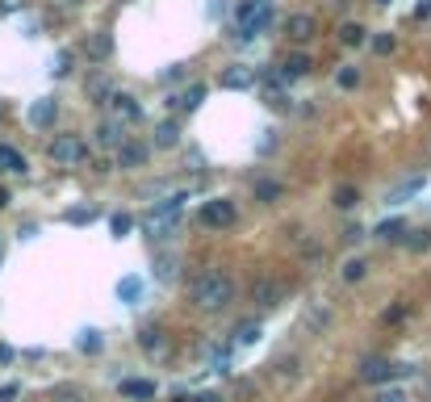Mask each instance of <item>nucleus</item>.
<instances>
[{"instance_id":"obj_30","label":"nucleus","mask_w":431,"mask_h":402,"mask_svg":"<svg viewBox=\"0 0 431 402\" xmlns=\"http://www.w3.org/2000/svg\"><path fill=\"white\" fill-rule=\"evenodd\" d=\"M71 63H75V59H71V50H59V55L50 59V76H59V80H63V76H71Z\"/></svg>"},{"instance_id":"obj_3","label":"nucleus","mask_w":431,"mask_h":402,"mask_svg":"<svg viewBox=\"0 0 431 402\" xmlns=\"http://www.w3.org/2000/svg\"><path fill=\"white\" fill-rule=\"evenodd\" d=\"M46 155L59 168H80V164H88V143L80 134H54L50 147H46Z\"/></svg>"},{"instance_id":"obj_20","label":"nucleus","mask_w":431,"mask_h":402,"mask_svg":"<svg viewBox=\"0 0 431 402\" xmlns=\"http://www.w3.org/2000/svg\"><path fill=\"white\" fill-rule=\"evenodd\" d=\"M251 193H256V201H264V206H272V201H281V193H285V185H281V180H268V176H260V180L251 185Z\"/></svg>"},{"instance_id":"obj_21","label":"nucleus","mask_w":431,"mask_h":402,"mask_svg":"<svg viewBox=\"0 0 431 402\" xmlns=\"http://www.w3.org/2000/svg\"><path fill=\"white\" fill-rule=\"evenodd\" d=\"M331 206H335V210H356V206H360V189H356V185H335Z\"/></svg>"},{"instance_id":"obj_6","label":"nucleus","mask_w":431,"mask_h":402,"mask_svg":"<svg viewBox=\"0 0 431 402\" xmlns=\"http://www.w3.org/2000/svg\"><path fill=\"white\" fill-rule=\"evenodd\" d=\"M402 373H411V365H394V361H381V357H373V361L360 365V382H369V386L390 382V378H402Z\"/></svg>"},{"instance_id":"obj_7","label":"nucleus","mask_w":431,"mask_h":402,"mask_svg":"<svg viewBox=\"0 0 431 402\" xmlns=\"http://www.w3.org/2000/svg\"><path fill=\"white\" fill-rule=\"evenodd\" d=\"M218 84H222L226 92H243V88L256 84V67H247V63H231V67H222Z\"/></svg>"},{"instance_id":"obj_49","label":"nucleus","mask_w":431,"mask_h":402,"mask_svg":"<svg viewBox=\"0 0 431 402\" xmlns=\"http://www.w3.org/2000/svg\"><path fill=\"white\" fill-rule=\"evenodd\" d=\"M67 4H80V0H67Z\"/></svg>"},{"instance_id":"obj_14","label":"nucleus","mask_w":431,"mask_h":402,"mask_svg":"<svg viewBox=\"0 0 431 402\" xmlns=\"http://www.w3.org/2000/svg\"><path fill=\"white\" fill-rule=\"evenodd\" d=\"M92 143H96V147H105V151H117V147L126 143V126H117V122L109 117V122H101V126L92 130Z\"/></svg>"},{"instance_id":"obj_2","label":"nucleus","mask_w":431,"mask_h":402,"mask_svg":"<svg viewBox=\"0 0 431 402\" xmlns=\"http://www.w3.org/2000/svg\"><path fill=\"white\" fill-rule=\"evenodd\" d=\"M235 21H239V42L260 38V34L272 25V0H239Z\"/></svg>"},{"instance_id":"obj_29","label":"nucleus","mask_w":431,"mask_h":402,"mask_svg":"<svg viewBox=\"0 0 431 402\" xmlns=\"http://www.w3.org/2000/svg\"><path fill=\"white\" fill-rule=\"evenodd\" d=\"M402 243H407L415 256H423V252L431 247V231H407V239H402Z\"/></svg>"},{"instance_id":"obj_26","label":"nucleus","mask_w":431,"mask_h":402,"mask_svg":"<svg viewBox=\"0 0 431 402\" xmlns=\"http://www.w3.org/2000/svg\"><path fill=\"white\" fill-rule=\"evenodd\" d=\"M117 298L134 306V302L143 298V281H138V277H122V281H117Z\"/></svg>"},{"instance_id":"obj_12","label":"nucleus","mask_w":431,"mask_h":402,"mask_svg":"<svg viewBox=\"0 0 431 402\" xmlns=\"http://www.w3.org/2000/svg\"><path fill=\"white\" fill-rule=\"evenodd\" d=\"M84 55H88L92 63H105V59L113 55V34H109V29L88 34V38H84Z\"/></svg>"},{"instance_id":"obj_15","label":"nucleus","mask_w":431,"mask_h":402,"mask_svg":"<svg viewBox=\"0 0 431 402\" xmlns=\"http://www.w3.org/2000/svg\"><path fill=\"white\" fill-rule=\"evenodd\" d=\"M423 185H428V176H411V180L394 185V189L386 193V206H407L411 197H419V193H423Z\"/></svg>"},{"instance_id":"obj_39","label":"nucleus","mask_w":431,"mask_h":402,"mask_svg":"<svg viewBox=\"0 0 431 402\" xmlns=\"http://www.w3.org/2000/svg\"><path fill=\"white\" fill-rule=\"evenodd\" d=\"M402 319H407V306H390L386 310V323H402Z\"/></svg>"},{"instance_id":"obj_10","label":"nucleus","mask_w":431,"mask_h":402,"mask_svg":"<svg viewBox=\"0 0 431 402\" xmlns=\"http://www.w3.org/2000/svg\"><path fill=\"white\" fill-rule=\"evenodd\" d=\"M113 164H117L122 172H134V168H143V164H147V147H143V143H130V138H126V143H122V147L113 151Z\"/></svg>"},{"instance_id":"obj_37","label":"nucleus","mask_w":431,"mask_h":402,"mask_svg":"<svg viewBox=\"0 0 431 402\" xmlns=\"http://www.w3.org/2000/svg\"><path fill=\"white\" fill-rule=\"evenodd\" d=\"M339 239H344V243H360V239H365V227H360V222H348Z\"/></svg>"},{"instance_id":"obj_1","label":"nucleus","mask_w":431,"mask_h":402,"mask_svg":"<svg viewBox=\"0 0 431 402\" xmlns=\"http://www.w3.org/2000/svg\"><path fill=\"white\" fill-rule=\"evenodd\" d=\"M189 294H193V306H197V310H222V306H231V298H235V281H231L226 273L210 268V273H197V277H193Z\"/></svg>"},{"instance_id":"obj_45","label":"nucleus","mask_w":431,"mask_h":402,"mask_svg":"<svg viewBox=\"0 0 431 402\" xmlns=\"http://www.w3.org/2000/svg\"><path fill=\"white\" fill-rule=\"evenodd\" d=\"M419 17H431V0H419Z\"/></svg>"},{"instance_id":"obj_9","label":"nucleus","mask_w":431,"mask_h":402,"mask_svg":"<svg viewBox=\"0 0 431 402\" xmlns=\"http://www.w3.org/2000/svg\"><path fill=\"white\" fill-rule=\"evenodd\" d=\"M314 34H319V21L310 13H289L285 17V38L289 42H310Z\"/></svg>"},{"instance_id":"obj_40","label":"nucleus","mask_w":431,"mask_h":402,"mask_svg":"<svg viewBox=\"0 0 431 402\" xmlns=\"http://www.w3.org/2000/svg\"><path fill=\"white\" fill-rule=\"evenodd\" d=\"M377 402H407V394H402V390H381Z\"/></svg>"},{"instance_id":"obj_5","label":"nucleus","mask_w":431,"mask_h":402,"mask_svg":"<svg viewBox=\"0 0 431 402\" xmlns=\"http://www.w3.org/2000/svg\"><path fill=\"white\" fill-rule=\"evenodd\" d=\"M285 281H277V277H260L256 285H251V302L260 306V310H277L281 302H285Z\"/></svg>"},{"instance_id":"obj_27","label":"nucleus","mask_w":431,"mask_h":402,"mask_svg":"<svg viewBox=\"0 0 431 402\" xmlns=\"http://www.w3.org/2000/svg\"><path fill=\"white\" fill-rule=\"evenodd\" d=\"M75 348H80L84 357H96V352L105 348V340H101V331H92V327H88V331H80V340H75Z\"/></svg>"},{"instance_id":"obj_32","label":"nucleus","mask_w":431,"mask_h":402,"mask_svg":"<svg viewBox=\"0 0 431 402\" xmlns=\"http://www.w3.org/2000/svg\"><path fill=\"white\" fill-rule=\"evenodd\" d=\"M335 84H339V88H356V84H360V67H352V63L339 67V71H335Z\"/></svg>"},{"instance_id":"obj_19","label":"nucleus","mask_w":431,"mask_h":402,"mask_svg":"<svg viewBox=\"0 0 431 402\" xmlns=\"http://www.w3.org/2000/svg\"><path fill=\"white\" fill-rule=\"evenodd\" d=\"M407 231H411V227H407V218H386L373 235H377L381 243H402V239H407Z\"/></svg>"},{"instance_id":"obj_31","label":"nucleus","mask_w":431,"mask_h":402,"mask_svg":"<svg viewBox=\"0 0 431 402\" xmlns=\"http://www.w3.org/2000/svg\"><path fill=\"white\" fill-rule=\"evenodd\" d=\"M365 277H369V264H365V260H348V264H344V281H348V285H356V281H365Z\"/></svg>"},{"instance_id":"obj_36","label":"nucleus","mask_w":431,"mask_h":402,"mask_svg":"<svg viewBox=\"0 0 431 402\" xmlns=\"http://www.w3.org/2000/svg\"><path fill=\"white\" fill-rule=\"evenodd\" d=\"M155 277H159V281H172V277H176V256H163V260L155 264Z\"/></svg>"},{"instance_id":"obj_48","label":"nucleus","mask_w":431,"mask_h":402,"mask_svg":"<svg viewBox=\"0 0 431 402\" xmlns=\"http://www.w3.org/2000/svg\"><path fill=\"white\" fill-rule=\"evenodd\" d=\"M373 4H394V0H373Z\"/></svg>"},{"instance_id":"obj_18","label":"nucleus","mask_w":431,"mask_h":402,"mask_svg":"<svg viewBox=\"0 0 431 402\" xmlns=\"http://www.w3.org/2000/svg\"><path fill=\"white\" fill-rule=\"evenodd\" d=\"M201 101H205V84H193V88L176 92V96H168V109H197Z\"/></svg>"},{"instance_id":"obj_17","label":"nucleus","mask_w":431,"mask_h":402,"mask_svg":"<svg viewBox=\"0 0 431 402\" xmlns=\"http://www.w3.org/2000/svg\"><path fill=\"white\" fill-rule=\"evenodd\" d=\"M310 67H314V63H310V55H289V59L281 63V71H277V76H281L285 84H293V80L310 76Z\"/></svg>"},{"instance_id":"obj_33","label":"nucleus","mask_w":431,"mask_h":402,"mask_svg":"<svg viewBox=\"0 0 431 402\" xmlns=\"http://www.w3.org/2000/svg\"><path fill=\"white\" fill-rule=\"evenodd\" d=\"M63 218H67V222H75V227H84V222H92V218H96V210H92V206H75V210H67Z\"/></svg>"},{"instance_id":"obj_22","label":"nucleus","mask_w":431,"mask_h":402,"mask_svg":"<svg viewBox=\"0 0 431 402\" xmlns=\"http://www.w3.org/2000/svg\"><path fill=\"white\" fill-rule=\"evenodd\" d=\"M339 42H344V46H365V42H369V29H365L360 21H344V25H339Z\"/></svg>"},{"instance_id":"obj_38","label":"nucleus","mask_w":431,"mask_h":402,"mask_svg":"<svg viewBox=\"0 0 431 402\" xmlns=\"http://www.w3.org/2000/svg\"><path fill=\"white\" fill-rule=\"evenodd\" d=\"M272 147H277V130H264V138H260V151H264V155H268V151H272Z\"/></svg>"},{"instance_id":"obj_42","label":"nucleus","mask_w":431,"mask_h":402,"mask_svg":"<svg viewBox=\"0 0 431 402\" xmlns=\"http://www.w3.org/2000/svg\"><path fill=\"white\" fill-rule=\"evenodd\" d=\"M327 319H331V315H327V310H310V319H306V323H310V327H323V323H327Z\"/></svg>"},{"instance_id":"obj_24","label":"nucleus","mask_w":431,"mask_h":402,"mask_svg":"<svg viewBox=\"0 0 431 402\" xmlns=\"http://www.w3.org/2000/svg\"><path fill=\"white\" fill-rule=\"evenodd\" d=\"M88 96H92V105H109V96H113L109 76H92V80H88Z\"/></svg>"},{"instance_id":"obj_11","label":"nucleus","mask_w":431,"mask_h":402,"mask_svg":"<svg viewBox=\"0 0 431 402\" xmlns=\"http://www.w3.org/2000/svg\"><path fill=\"white\" fill-rule=\"evenodd\" d=\"M138 348H143L147 357H163V352H168V331H163L159 323H147V327L138 331Z\"/></svg>"},{"instance_id":"obj_4","label":"nucleus","mask_w":431,"mask_h":402,"mask_svg":"<svg viewBox=\"0 0 431 402\" xmlns=\"http://www.w3.org/2000/svg\"><path fill=\"white\" fill-rule=\"evenodd\" d=\"M235 218H239V210L231 197H210L201 206V227H210V231H226V227H235Z\"/></svg>"},{"instance_id":"obj_47","label":"nucleus","mask_w":431,"mask_h":402,"mask_svg":"<svg viewBox=\"0 0 431 402\" xmlns=\"http://www.w3.org/2000/svg\"><path fill=\"white\" fill-rule=\"evenodd\" d=\"M4 206H8V193H4V189H0V210H4Z\"/></svg>"},{"instance_id":"obj_44","label":"nucleus","mask_w":431,"mask_h":402,"mask_svg":"<svg viewBox=\"0 0 431 402\" xmlns=\"http://www.w3.org/2000/svg\"><path fill=\"white\" fill-rule=\"evenodd\" d=\"M13 361H17V352L8 344H0V365H13Z\"/></svg>"},{"instance_id":"obj_50","label":"nucleus","mask_w":431,"mask_h":402,"mask_svg":"<svg viewBox=\"0 0 431 402\" xmlns=\"http://www.w3.org/2000/svg\"><path fill=\"white\" fill-rule=\"evenodd\" d=\"M180 402H184V399H180Z\"/></svg>"},{"instance_id":"obj_34","label":"nucleus","mask_w":431,"mask_h":402,"mask_svg":"<svg viewBox=\"0 0 431 402\" xmlns=\"http://www.w3.org/2000/svg\"><path fill=\"white\" fill-rule=\"evenodd\" d=\"M369 42H373V50H377V55H390V50L398 46V38H394V34H373Z\"/></svg>"},{"instance_id":"obj_8","label":"nucleus","mask_w":431,"mask_h":402,"mask_svg":"<svg viewBox=\"0 0 431 402\" xmlns=\"http://www.w3.org/2000/svg\"><path fill=\"white\" fill-rule=\"evenodd\" d=\"M109 105H113V122H117V126H134V122H143V105H138L130 92H113Z\"/></svg>"},{"instance_id":"obj_25","label":"nucleus","mask_w":431,"mask_h":402,"mask_svg":"<svg viewBox=\"0 0 431 402\" xmlns=\"http://www.w3.org/2000/svg\"><path fill=\"white\" fill-rule=\"evenodd\" d=\"M122 394H126V399H155V382L126 378V382H122Z\"/></svg>"},{"instance_id":"obj_43","label":"nucleus","mask_w":431,"mask_h":402,"mask_svg":"<svg viewBox=\"0 0 431 402\" xmlns=\"http://www.w3.org/2000/svg\"><path fill=\"white\" fill-rule=\"evenodd\" d=\"M25 8V0H0V13H21Z\"/></svg>"},{"instance_id":"obj_46","label":"nucleus","mask_w":431,"mask_h":402,"mask_svg":"<svg viewBox=\"0 0 431 402\" xmlns=\"http://www.w3.org/2000/svg\"><path fill=\"white\" fill-rule=\"evenodd\" d=\"M197 402H222V399H218V394H201Z\"/></svg>"},{"instance_id":"obj_23","label":"nucleus","mask_w":431,"mask_h":402,"mask_svg":"<svg viewBox=\"0 0 431 402\" xmlns=\"http://www.w3.org/2000/svg\"><path fill=\"white\" fill-rule=\"evenodd\" d=\"M176 143H180V126H176V122H159V126H155V147H159V151H172Z\"/></svg>"},{"instance_id":"obj_13","label":"nucleus","mask_w":431,"mask_h":402,"mask_svg":"<svg viewBox=\"0 0 431 402\" xmlns=\"http://www.w3.org/2000/svg\"><path fill=\"white\" fill-rule=\"evenodd\" d=\"M29 126H38V130H46V126H54V117H59V105H54V96H38L34 105H29Z\"/></svg>"},{"instance_id":"obj_16","label":"nucleus","mask_w":431,"mask_h":402,"mask_svg":"<svg viewBox=\"0 0 431 402\" xmlns=\"http://www.w3.org/2000/svg\"><path fill=\"white\" fill-rule=\"evenodd\" d=\"M260 336H264L260 319H243V323H235V331H231V348H247V344H256Z\"/></svg>"},{"instance_id":"obj_28","label":"nucleus","mask_w":431,"mask_h":402,"mask_svg":"<svg viewBox=\"0 0 431 402\" xmlns=\"http://www.w3.org/2000/svg\"><path fill=\"white\" fill-rule=\"evenodd\" d=\"M0 172H25V155L0 143Z\"/></svg>"},{"instance_id":"obj_35","label":"nucleus","mask_w":431,"mask_h":402,"mask_svg":"<svg viewBox=\"0 0 431 402\" xmlns=\"http://www.w3.org/2000/svg\"><path fill=\"white\" fill-rule=\"evenodd\" d=\"M109 227H113V235L122 239V235H130V231H134V218H130V214H113V218H109Z\"/></svg>"},{"instance_id":"obj_41","label":"nucleus","mask_w":431,"mask_h":402,"mask_svg":"<svg viewBox=\"0 0 431 402\" xmlns=\"http://www.w3.org/2000/svg\"><path fill=\"white\" fill-rule=\"evenodd\" d=\"M17 394H21V386H13V382H8V386H0V402H13Z\"/></svg>"}]
</instances>
